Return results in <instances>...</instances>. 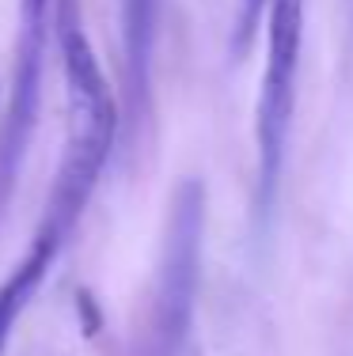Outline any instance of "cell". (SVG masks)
<instances>
[{
	"label": "cell",
	"mask_w": 353,
	"mask_h": 356,
	"mask_svg": "<svg viewBox=\"0 0 353 356\" xmlns=\"http://www.w3.org/2000/svg\"><path fill=\"white\" fill-rule=\"evenodd\" d=\"M57 250H61L57 243L35 235V243H31V250L23 254V261L15 266V273L0 284V349H4V341L12 337L15 318L23 315L31 296L38 292V284H42V277H46V269H49V261H54Z\"/></svg>",
	"instance_id": "obj_6"
},
{
	"label": "cell",
	"mask_w": 353,
	"mask_h": 356,
	"mask_svg": "<svg viewBox=\"0 0 353 356\" xmlns=\"http://www.w3.org/2000/svg\"><path fill=\"white\" fill-rule=\"evenodd\" d=\"M201 232H205V190L198 178L175 190L167 239L159 254V288H156V356H175L190 330L201 266Z\"/></svg>",
	"instance_id": "obj_3"
},
{
	"label": "cell",
	"mask_w": 353,
	"mask_h": 356,
	"mask_svg": "<svg viewBox=\"0 0 353 356\" xmlns=\"http://www.w3.org/2000/svg\"><path fill=\"white\" fill-rule=\"evenodd\" d=\"M54 0H19V38H15V72L12 95H8V118L0 129V201L12 193L15 175L27 156L31 133L42 106V72H46V38Z\"/></svg>",
	"instance_id": "obj_4"
},
{
	"label": "cell",
	"mask_w": 353,
	"mask_h": 356,
	"mask_svg": "<svg viewBox=\"0 0 353 356\" xmlns=\"http://www.w3.org/2000/svg\"><path fill=\"white\" fill-rule=\"evenodd\" d=\"M262 12H266V0H235V54L247 49Z\"/></svg>",
	"instance_id": "obj_7"
},
{
	"label": "cell",
	"mask_w": 353,
	"mask_h": 356,
	"mask_svg": "<svg viewBox=\"0 0 353 356\" xmlns=\"http://www.w3.org/2000/svg\"><path fill=\"white\" fill-rule=\"evenodd\" d=\"M159 0H118V27H122V76L125 91L141 110L152 99V54H156Z\"/></svg>",
	"instance_id": "obj_5"
},
{
	"label": "cell",
	"mask_w": 353,
	"mask_h": 356,
	"mask_svg": "<svg viewBox=\"0 0 353 356\" xmlns=\"http://www.w3.org/2000/svg\"><path fill=\"white\" fill-rule=\"evenodd\" d=\"M266 65L255 106L258 144V201L270 209L285 163V144L297 110V76L304 49V0H266Z\"/></svg>",
	"instance_id": "obj_2"
},
{
	"label": "cell",
	"mask_w": 353,
	"mask_h": 356,
	"mask_svg": "<svg viewBox=\"0 0 353 356\" xmlns=\"http://www.w3.org/2000/svg\"><path fill=\"white\" fill-rule=\"evenodd\" d=\"M49 27L57 35L61 49V69H65V99H69V137H65L61 163L54 175V190L46 201V216L35 235L61 247L69 232L88 205L99 175L114 148L118 133V106L114 95L103 80L99 57L91 49V38L84 31L80 0H54Z\"/></svg>",
	"instance_id": "obj_1"
}]
</instances>
